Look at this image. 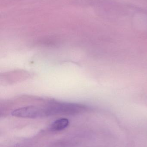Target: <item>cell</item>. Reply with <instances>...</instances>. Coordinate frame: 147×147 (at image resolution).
Wrapping results in <instances>:
<instances>
[{
    "instance_id": "cell-1",
    "label": "cell",
    "mask_w": 147,
    "mask_h": 147,
    "mask_svg": "<svg viewBox=\"0 0 147 147\" xmlns=\"http://www.w3.org/2000/svg\"><path fill=\"white\" fill-rule=\"evenodd\" d=\"M45 114V111L43 110L33 106L19 108L11 112V115L13 116L26 118H38Z\"/></svg>"
},
{
    "instance_id": "cell-2",
    "label": "cell",
    "mask_w": 147,
    "mask_h": 147,
    "mask_svg": "<svg viewBox=\"0 0 147 147\" xmlns=\"http://www.w3.org/2000/svg\"><path fill=\"white\" fill-rule=\"evenodd\" d=\"M69 124V121L66 118H60L52 123L51 129L53 131H61L66 128Z\"/></svg>"
}]
</instances>
